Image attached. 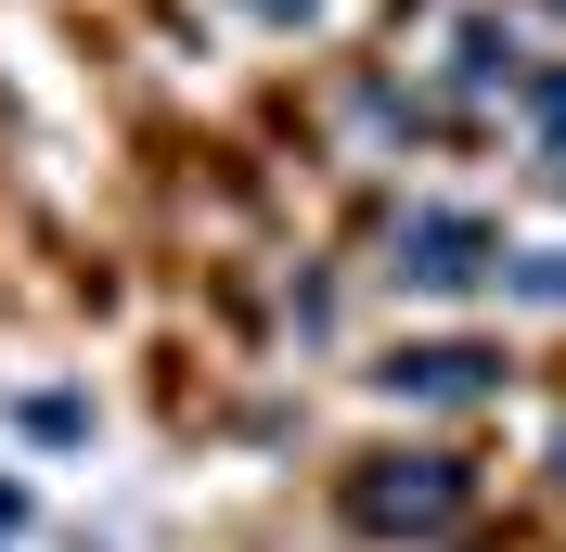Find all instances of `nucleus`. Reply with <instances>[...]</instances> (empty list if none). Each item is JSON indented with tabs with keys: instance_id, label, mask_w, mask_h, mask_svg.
I'll return each instance as SVG.
<instances>
[{
	"instance_id": "39448f33",
	"label": "nucleus",
	"mask_w": 566,
	"mask_h": 552,
	"mask_svg": "<svg viewBox=\"0 0 566 552\" xmlns=\"http://www.w3.org/2000/svg\"><path fill=\"white\" fill-rule=\"evenodd\" d=\"M258 13H310V0H258Z\"/></svg>"
},
{
	"instance_id": "f257e3e1",
	"label": "nucleus",
	"mask_w": 566,
	"mask_h": 552,
	"mask_svg": "<svg viewBox=\"0 0 566 552\" xmlns=\"http://www.w3.org/2000/svg\"><path fill=\"white\" fill-rule=\"evenodd\" d=\"M463 514V463H374L360 476V527L374 540H424V527Z\"/></svg>"
},
{
	"instance_id": "7ed1b4c3",
	"label": "nucleus",
	"mask_w": 566,
	"mask_h": 552,
	"mask_svg": "<svg viewBox=\"0 0 566 552\" xmlns=\"http://www.w3.org/2000/svg\"><path fill=\"white\" fill-rule=\"evenodd\" d=\"M541 141H554V155H566V77H554V91H541Z\"/></svg>"
},
{
	"instance_id": "0eeeda50",
	"label": "nucleus",
	"mask_w": 566,
	"mask_h": 552,
	"mask_svg": "<svg viewBox=\"0 0 566 552\" xmlns=\"http://www.w3.org/2000/svg\"><path fill=\"white\" fill-rule=\"evenodd\" d=\"M554 13H566V0H554Z\"/></svg>"
},
{
	"instance_id": "f03ea898",
	"label": "nucleus",
	"mask_w": 566,
	"mask_h": 552,
	"mask_svg": "<svg viewBox=\"0 0 566 552\" xmlns=\"http://www.w3.org/2000/svg\"><path fill=\"white\" fill-rule=\"evenodd\" d=\"M490 373H502V360H476V347H438V360H399L387 385H399V399H463V385H490Z\"/></svg>"
},
{
	"instance_id": "20e7f679",
	"label": "nucleus",
	"mask_w": 566,
	"mask_h": 552,
	"mask_svg": "<svg viewBox=\"0 0 566 552\" xmlns=\"http://www.w3.org/2000/svg\"><path fill=\"white\" fill-rule=\"evenodd\" d=\"M13 514H27V501H13V488H0V540H13Z\"/></svg>"
},
{
	"instance_id": "423d86ee",
	"label": "nucleus",
	"mask_w": 566,
	"mask_h": 552,
	"mask_svg": "<svg viewBox=\"0 0 566 552\" xmlns=\"http://www.w3.org/2000/svg\"><path fill=\"white\" fill-rule=\"evenodd\" d=\"M554 463H566V449H554Z\"/></svg>"
}]
</instances>
